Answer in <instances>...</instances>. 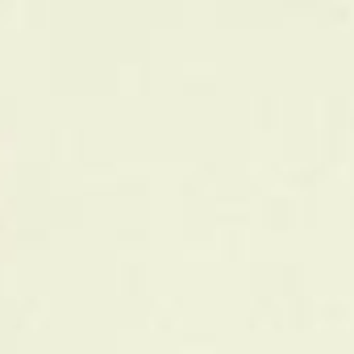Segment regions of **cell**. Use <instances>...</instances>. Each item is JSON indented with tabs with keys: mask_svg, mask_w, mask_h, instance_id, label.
I'll list each match as a JSON object with an SVG mask.
<instances>
[]
</instances>
